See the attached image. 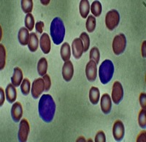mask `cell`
<instances>
[{
    "label": "cell",
    "instance_id": "38",
    "mask_svg": "<svg viewBox=\"0 0 146 142\" xmlns=\"http://www.w3.org/2000/svg\"><path fill=\"white\" fill-rule=\"evenodd\" d=\"M145 131H143L138 135L137 141H145Z\"/></svg>",
    "mask_w": 146,
    "mask_h": 142
},
{
    "label": "cell",
    "instance_id": "8",
    "mask_svg": "<svg viewBox=\"0 0 146 142\" xmlns=\"http://www.w3.org/2000/svg\"><path fill=\"white\" fill-rule=\"evenodd\" d=\"M123 98V89L119 81H115L112 89V100L115 104H119Z\"/></svg>",
    "mask_w": 146,
    "mask_h": 142
},
{
    "label": "cell",
    "instance_id": "11",
    "mask_svg": "<svg viewBox=\"0 0 146 142\" xmlns=\"http://www.w3.org/2000/svg\"><path fill=\"white\" fill-rule=\"evenodd\" d=\"M72 51L73 57L76 59H79L82 57L84 52V46L80 37L75 38L73 40L72 44Z\"/></svg>",
    "mask_w": 146,
    "mask_h": 142
},
{
    "label": "cell",
    "instance_id": "27",
    "mask_svg": "<svg viewBox=\"0 0 146 142\" xmlns=\"http://www.w3.org/2000/svg\"><path fill=\"white\" fill-rule=\"evenodd\" d=\"M21 91L23 95L27 96L31 91V82L28 79H24L21 84Z\"/></svg>",
    "mask_w": 146,
    "mask_h": 142
},
{
    "label": "cell",
    "instance_id": "36",
    "mask_svg": "<svg viewBox=\"0 0 146 142\" xmlns=\"http://www.w3.org/2000/svg\"><path fill=\"white\" fill-rule=\"evenodd\" d=\"M45 26L44 23L42 21H38L37 23L35 24V29H36V31L38 33L42 34V32H43V27Z\"/></svg>",
    "mask_w": 146,
    "mask_h": 142
},
{
    "label": "cell",
    "instance_id": "33",
    "mask_svg": "<svg viewBox=\"0 0 146 142\" xmlns=\"http://www.w3.org/2000/svg\"><path fill=\"white\" fill-rule=\"evenodd\" d=\"M95 141L98 142H105L106 141V136H105V133L100 131L96 133L95 136Z\"/></svg>",
    "mask_w": 146,
    "mask_h": 142
},
{
    "label": "cell",
    "instance_id": "9",
    "mask_svg": "<svg viewBox=\"0 0 146 142\" xmlns=\"http://www.w3.org/2000/svg\"><path fill=\"white\" fill-rule=\"evenodd\" d=\"M113 135L114 139L117 141H120L123 139L125 135L124 125L121 120H116L113 127Z\"/></svg>",
    "mask_w": 146,
    "mask_h": 142
},
{
    "label": "cell",
    "instance_id": "30",
    "mask_svg": "<svg viewBox=\"0 0 146 142\" xmlns=\"http://www.w3.org/2000/svg\"><path fill=\"white\" fill-rule=\"evenodd\" d=\"M146 111L145 109H142L140 110L138 115V123H139V127L143 129H145L146 127Z\"/></svg>",
    "mask_w": 146,
    "mask_h": 142
},
{
    "label": "cell",
    "instance_id": "2",
    "mask_svg": "<svg viewBox=\"0 0 146 142\" xmlns=\"http://www.w3.org/2000/svg\"><path fill=\"white\" fill-rule=\"evenodd\" d=\"M50 32L54 44L59 45L63 42L65 36V27L62 19L56 17L53 19L50 24Z\"/></svg>",
    "mask_w": 146,
    "mask_h": 142
},
{
    "label": "cell",
    "instance_id": "34",
    "mask_svg": "<svg viewBox=\"0 0 146 142\" xmlns=\"http://www.w3.org/2000/svg\"><path fill=\"white\" fill-rule=\"evenodd\" d=\"M43 80L45 81V91L48 92L50 89V87H51V80H50V76L48 74H45V75H43Z\"/></svg>",
    "mask_w": 146,
    "mask_h": 142
},
{
    "label": "cell",
    "instance_id": "39",
    "mask_svg": "<svg viewBox=\"0 0 146 142\" xmlns=\"http://www.w3.org/2000/svg\"><path fill=\"white\" fill-rule=\"evenodd\" d=\"M145 41H144V42L143 43V44H142V56H143V58H145Z\"/></svg>",
    "mask_w": 146,
    "mask_h": 142
},
{
    "label": "cell",
    "instance_id": "14",
    "mask_svg": "<svg viewBox=\"0 0 146 142\" xmlns=\"http://www.w3.org/2000/svg\"><path fill=\"white\" fill-rule=\"evenodd\" d=\"M11 117L13 120L15 122H18L21 120L23 116V107L21 103L15 102L12 105Z\"/></svg>",
    "mask_w": 146,
    "mask_h": 142
},
{
    "label": "cell",
    "instance_id": "20",
    "mask_svg": "<svg viewBox=\"0 0 146 142\" xmlns=\"http://www.w3.org/2000/svg\"><path fill=\"white\" fill-rule=\"evenodd\" d=\"M60 54H61L62 59L64 62L70 60V57H71V49L68 43H64L62 44L61 50H60Z\"/></svg>",
    "mask_w": 146,
    "mask_h": 142
},
{
    "label": "cell",
    "instance_id": "29",
    "mask_svg": "<svg viewBox=\"0 0 146 142\" xmlns=\"http://www.w3.org/2000/svg\"><path fill=\"white\" fill-rule=\"evenodd\" d=\"M89 58L90 60L94 61L96 63V65H98L100 59V53L97 47H93V48L91 49V51H90L89 54Z\"/></svg>",
    "mask_w": 146,
    "mask_h": 142
},
{
    "label": "cell",
    "instance_id": "41",
    "mask_svg": "<svg viewBox=\"0 0 146 142\" xmlns=\"http://www.w3.org/2000/svg\"><path fill=\"white\" fill-rule=\"evenodd\" d=\"M76 141H86V140L85 139V138L83 137V136H80V138H78V139H77Z\"/></svg>",
    "mask_w": 146,
    "mask_h": 142
},
{
    "label": "cell",
    "instance_id": "12",
    "mask_svg": "<svg viewBox=\"0 0 146 142\" xmlns=\"http://www.w3.org/2000/svg\"><path fill=\"white\" fill-rule=\"evenodd\" d=\"M62 76L64 81H70L73 77L74 74V67H73L72 62L71 61H66L62 67Z\"/></svg>",
    "mask_w": 146,
    "mask_h": 142
},
{
    "label": "cell",
    "instance_id": "40",
    "mask_svg": "<svg viewBox=\"0 0 146 142\" xmlns=\"http://www.w3.org/2000/svg\"><path fill=\"white\" fill-rule=\"evenodd\" d=\"M40 2H41L42 5H48V4L50 3V0H46V1H43V0H41L40 1Z\"/></svg>",
    "mask_w": 146,
    "mask_h": 142
},
{
    "label": "cell",
    "instance_id": "31",
    "mask_svg": "<svg viewBox=\"0 0 146 142\" xmlns=\"http://www.w3.org/2000/svg\"><path fill=\"white\" fill-rule=\"evenodd\" d=\"M80 38L81 39L82 42L83 43V46H84V51L86 52L88 50L90 46V38L88 34L86 32H82L80 34Z\"/></svg>",
    "mask_w": 146,
    "mask_h": 142
},
{
    "label": "cell",
    "instance_id": "19",
    "mask_svg": "<svg viewBox=\"0 0 146 142\" xmlns=\"http://www.w3.org/2000/svg\"><path fill=\"white\" fill-rule=\"evenodd\" d=\"M40 45V40L38 37L36 36V33L32 32L30 34L29 41L28 43V48L31 52H35L38 49V46Z\"/></svg>",
    "mask_w": 146,
    "mask_h": 142
},
{
    "label": "cell",
    "instance_id": "24",
    "mask_svg": "<svg viewBox=\"0 0 146 142\" xmlns=\"http://www.w3.org/2000/svg\"><path fill=\"white\" fill-rule=\"evenodd\" d=\"M91 11L95 17H99L102 12V6L101 2L99 1H94L91 5Z\"/></svg>",
    "mask_w": 146,
    "mask_h": 142
},
{
    "label": "cell",
    "instance_id": "35",
    "mask_svg": "<svg viewBox=\"0 0 146 142\" xmlns=\"http://www.w3.org/2000/svg\"><path fill=\"white\" fill-rule=\"evenodd\" d=\"M139 103H140V105H141V107L143 109H146V95L145 93L143 92V93L140 94V95H139Z\"/></svg>",
    "mask_w": 146,
    "mask_h": 142
},
{
    "label": "cell",
    "instance_id": "23",
    "mask_svg": "<svg viewBox=\"0 0 146 142\" xmlns=\"http://www.w3.org/2000/svg\"><path fill=\"white\" fill-rule=\"evenodd\" d=\"M37 73L40 76H43L46 74L48 70V62L45 57H42L37 63Z\"/></svg>",
    "mask_w": 146,
    "mask_h": 142
},
{
    "label": "cell",
    "instance_id": "26",
    "mask_svg": "<svg viewBox=\"0 0 146 142\" xmlns=\"http://www.w3.org/2000/svg\"><path fill=\"white\" fill-rule=\"evenodd\" d=\"M21 8L26 14L30 13L33 10V1L32 0H22L21 2Z\"/></svg>",
    "mask_w": 146,
    "mask_h": 142
},
{
    "label": "cell",
    "instance_id": "37",
    "mask_svg": "<svg viewBox=\"0 0 146 142\" xmlns=\"http://www.w3.org/2000/svg\"><path fill=\"white\" fill-rule=\"evenodd\" d=\"M5 94L3 91V89L0 87V106H2L5 102Z\"/></svg>",
    "mask_w": 146,
    "mask_h": 142
},
{
    "label": "cell",
    "instance_id": "22",
    "mask_svg": "<svg viewBox=\"0 0 146 142\" xmlns=\"http://www.w3.org/2000/svg\"><path fill=\"white\" fill-rule=\"evenodd\" d=\"M90 11V4L88 0H81L79 5V12L82 18L86 19Z\"/></svg>",
    "mask_w": 146,
    "mask_h": 142
},
{
    "label": "cell",
    "instance_id": "10",
    "mask_svg": "<svg viewBox=\"0 0 146 142\" xmlns=\"http://www.w3.org/2000/svg\"><path fill=\"white\" fill-rule=\"evenodd\" d=\"M96 63L93 60H90L86 67V75L88 81L93 82L97 76V67Z\"/></svg>",
    "mask_w": 146,
    "mask_h": 142
},
{
    "label": "cell",
    "instance_id": "28",
    "mask_svg": "<svg viewBox=\"0 0 146 142\" xmlns=\"http://www.w3.org/2000/svg\"><path fill=\"white\" fill-rule=\"evenodd\" d=\"M24 23H25L26 28L29 31L33 30L34 27H35V19H34V16L32 13L27 14L25 17Z\"/></svg>",
    "mask_w": 146,
    "mask_h": 142
},
{
    "label": "cell",
    "instance_id": "18",
    "mask_svg": "<svg viewBox=\"0 0 146 142\" xmlns=\"http://www.w3.org/2000/svg\"><path fill=\"white\" fill-rule=\"evenodd\" d=\"M18 41L21 45H28L30 38V34L26 27H22L18 31Z\"/></svg>",
    "mask_w": 146,
    "mask_h": 142
},
{
    "label": "cell",
    "instance_id": "21",
    "mask_svg": "<svg viewBox=\"0 0 146 142\" xmlns=\"http://www.w3.org/2000/svg\"><path fill=\"white\" fill-rule=\"evenodd\" d=\"M100 92L97 87H91L89 91V100L90 102L93 105H96L100 101Z\"/></svg>",
    "mask_w": 146,
    "mask_h": 142
},
{
    "label": "cell",
    "instance_id": "15",
    "mask_svg": "<svg viewBox=\"0 0 146 142\" xmlns=\"http://www.w3.org/2000/svg\"><path fill=\"white\" fill-rule=\"evenodd\" d=\"M40 46L42 51L43 52L44 54H49L51 49V44H50V36L47 33H43L41 35L40 39Z\"/></svg>",
    "mask_w": 146,
    "mask_h": 142
},
{
    "label": "cell",
    "instance_id": "3",
    "mask_svg": "<svg viewBox=\"0 0 146 142\" xmlns=\"http://www.w3.org/2000/svg\"><path fill=\"white\" fill-rule=\"evenodd\" d=\"M115 67L113 62L110 59H105L99 68V77L102 84H107L111 81L114 74Z\"/></svg>",
    "mask_w": 146,
    "mask_h": 142
},
{
    "label": "cell",
    "instance_id": "1",
    "mask_svg": "<svg viewBox=\"0 0 146 142\" xmlns=\"http://www.w3.org/2000/svg\"><path fill=\"white\" fill-rule=\"evenodd\" d=\"M56 109V103L51 95L45 94L41 96L38 103V112L40 118L44 122L50 123L53 121Z\"/></svg>",
    "mask_w": 146,
    "mask_h": 142
},
{
    "label": "cell",
    "instance_id": "16",
    "mask_svg": "<svg viewBox=\"0 0 146 142\" xmlns=\"http://www.w3.org/2000/svg\"><path fill=\"white\" fill-rule=\"evenodd\" d=\"M5 95L8 103H13L17 98V91L15 87L13 84H10L5 89Z\"/></svg>",
    "mask_w": 146,
    "mask_h": 142
},
{
    "label": "cell",
    "instance_id": "17",
    "mask_svg": "<svg viewBox=\"0 0 146 142\" xmlns=\"http://www.w3.org/2000/svg\"><path fill=\"white\" fill-rule=\"evenodd\" d=\"M23 72L20 67H16L13 70V74L11 77V82L15 87H18L21 84L23 81Z\"/></svg>",
    "mask_w": 146,
    "mask_h": 142
},
{
    "label": "cell",
    "instance_id": "5",
    "mask_svg": "<svg viewBox=\"0 0 146 142\" xmlns=\"http://www.w3.org/2000/svg\"><path fill=\"white\" fill-rule=\"evenodd\" d=\"M120 22V14L116 10H111L105 16V24L108 30L113 31L118 26Z\"/></svg>",
    "mask_w": 146,
    "mask_h": 142
},
{
    "label": "cell",
    "instance_id": "25",
    "mask_svg": "<svg viewBox=\"0 0 146 142\" xmlns=\"http://www.w3.org/2000/svg\"><path fill=\"white\" fill-rule=\"evenodd\" d=\"M96 25V20L95 19V17L94 15H89L86 21V27L88 32L91 33L95 30Z\"/></svg>",
    "mask_w": 146,
    "mask_h": 142
},
{
    "label": "cell",
    "instance_id": "7",
    "mask_svg": "<svg viewBox=\"0 0 146 142\" xmlns=\"http://www.w3.org/2000/svg\"><path fill=\"white\" fill-rule=\"evenodd\" d=\"M45 81L43 79L39 78V79H35L32 83V89H31V92H32V96L33 98L37 99L42 92L45 91Z\"/></svg>",
    "mask_w": 146,
    "mask_h": 142
},
{
    "label": "cell",
    "instance_id": "4",
    "mask_svg": "<svg viewBox=\"0 0 146 142\" xmlns=\"http://www.w3.org/2000/svg\"><path fill=\"white\" fill-rule=\"evenodd\" d=\"M112 48H113V53L115 55L118 56L123 54L126 48V36L122 33L117 35L113 40Z\"/></svg>",
    "mask_w": 146,
    "mask_h": 142
},
{
    "label": "cell",
    "instance_id": "13",
    "mask_svg": "<svg viewBox=\"0 0 146 142\" xmlns=\"http://www.w3.org/2000/svg\"><path fill=\"white\" fill-rule=\"evenodd\" d=\"M100 106L101 110L103 114H108L110 113L112 109V100L110 96L108 93H105L102 95L100 100Z\"/></svg>",
    "mask_w": 146,
    "mask_h": 142
},
{
    "label": "cell",
    "instance_id": "6",
    "mask_svg": "<svg viewBox=\"0 0 146 142\" xmlns=\"http://www.w3.org/2000/svg\"><path fill=\"white\" fill-rule=\"evenodd\" d=\"M30 132V125L28 120L26 119H21L19 125L18 133V141L21 142L27 141Z\"/></svg>",
    "mask_w": 146,
    "mask_h": 142
},
{
    "label": "cell",
    "instance_id": "32",
    "mask_svg": "<svg viewBox=\"0 0 146 142\" xmlns=\"http://www.w3.org/2000/svg\"><path fill=\"white\" fill-rule=\"evenodd\" d=\"M5 60H6V51L5 48L2 44L0 45V69L3 70L5 66Z\"/></svg>",
    "mask_w": 146,
    "mask_h": 142
}]
</instances>
